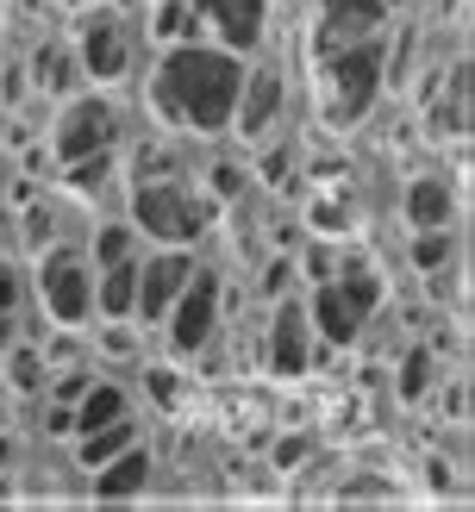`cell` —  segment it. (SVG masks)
Returning a JSON list of instances; mask_svg holds the SVG:
<instances>
[{"label":"cell","instance_id":"1","mask_svg":"<svg viewBox=\"0 0 475 512\" xmlns=\"http://www.w3.org/2000/svg\"><path fill=\"white\" fill-rule=\"evenodd\" d=\"M238 88H244V57L225 44H169L157 69H150V113L175 132H232L238 113Z\"/></svg>","mask_w":475,"mask_h":512},{"label":"cell","instance_id":"2","mask_svg":"<svg viewBox=\"0 0 475 512\" xmlns=\"http://www.w3.org/2000/svg\"><path fill=\"white\" fill-rule=\"evenodd\" d=\"M313 82L325 94V119H332V125H357L369 113V100L382 94V82H388L382 38H357V44H344V50L313 57Z\"/></svg>","mask_w":475,"mask_h":512},{"label":"cell","instance_id":"3","mask_svg":"<svg viewBox=\"0 0 475 512\" xmlns=\"http://www.w3.org/2000/svg\"><path fill=\"white\" fill-rule=\"evenodd\" d=\"M132 225L144 238H157L163 250H182L194 238H207V225H213V200H200L194 188H182L169 175H157V182H138L132 188Z\"/></svg>","mask_w":475,"mask_h":512},{"label":"cell","instance_id":"4","mask_svg":"<svg viewBox=\"0 0 475 512\" xmlns=\"http://www.w3.org/2000/svg\"><path fill=\"white\" fill-rule=\"evenodd\" d=\"M375 300H382V281H375V269L350 263L344 275H332V281H319V288H313L307 319H313V331H319L325 344H357V331H363V319L375 313Z\"/></svg>","mask_w":475,"mask_h":512},{"label":"cell","instance_id":"5","mask_svg":"<svg viewBox=\"0 0 475 512\" xmlns=\"http://www.w3.org/2000/svg\"><path fill=\"white\" fill-rule=\"evenodd\" d=\"M38 294H44V313L57 319L63 331L88 325L94 319V263L69 244H44L38 256Z\"/></svg>","mask_w":475,"mask_h":512},{"label":"cell","instance_id":"6","mask_svg":"<svg viewBox=\"0 0 475 512\" xmlns=\"http://www.w3.org/2000/svg\"><path fill=\"white\" fill-rule=\"evenodd\" d=\"M113 144H119V113H113V100H100V94H69L63 100V113L57 125H50V150H57V163H88V157H113Z\"/></svg>","mask_w":475,"mask_h":512},{"label":"cell","instance_id":"7","mask_svg":"<svg viewBox=\"0 0 475 512\" xmlns=\"http://www.w3.org/2000/svg\"><path fill=\"white\" fill-rule=\"evenodd\" d=\"M388 0H319L313 13V50L307 57H325V50H344L357 38H382Z\"/></svg>","mask_w":475,"mask_h":512},{"label":"cell","instance_id":"8","mask_svg":"<svg viewBox=\"0 0 475 512\" xmlns=\"http://www.w3.org/2000/svg\"><path fill=\"white\" fill-rule=\"evenodd\" d=\"M75 50H82V63L94 82H119L125 69H132V32H125V19L107 7V13H88L82 32H75Z\"/></svg>","mask_w":475,"mask_h":512},{"label":"cell","instance_id":"9","mask_svg":"<svg viewBox=\"0 0 475 512\" xmlns=\"http://www.w3.org/2000/svg\"><path fill=\"white\" fill-rule=\"evenodd\" d=\"M213 319H219V275H188L182 281V294H175V306L163 313V325H169V344L175 350H200L213 338Z\"/></svg>","mask_w":475,"mask_h":512},{"label":"cell","instance_id":"10","mask_svg":"<svg viewBox=\"0 0 475 512\" xmlns=\"http://www.w3.org/2000/svg\"><path fill=\"white\" fill-rule=\"evenodd\" d=\"M194 275V263L182 250H157L138 263V288H132V319H150L163 325V313L175 306V294H182V281Z\"/></svg>","mask_w":475,"mask_h":512},{"label":"cell","instance_id":"11","mask_svg":"<svg viewBox=\"0 0 475 512\" xmlns=\"http://www.w3.org/2000/svg\"><path fill=\"white\" fill-rule=\"evenodd\" d=\"M269 375H307L313 369V319L307 300H282L269 319Z\"/></svg>","mask_w":475,"mask_h":512},{"label":"cell","instance_id":"12","mask_svg":"<svg viewBox=\"0 0 475 512\" xmlns=\"http://www.w3.org/2000/svg\"><path fill=\"white\" fill-rule=\"evenodd\" d=\"M269 0H194V19L225 44V50H257Z\"/></svg>","mask_w":475,"mask_h":512},{"label":"cell","instance_id":"13","mask_svg":"<svg viewBox=\"0 0 475 512\" xmlns=\"http://www.w3.org/2000/svg\"><path fill=\"white\" fill-rule=\"evenodd\" d=\"M282 75H275L269 63L263 69H244V88H238V113H232V125H238V138H263L269 125H275V113H282Z\"/></svg>","mask_w":475,"mask_h":512},{"label":"cell","instance_id":"14","mask_svg":"<svg viewBox=\"0 0 475 512\" xmlns=\"http://www.w3.org/2000/svg\"><path fill=\"white\" fill-rule=\"evenodd\" d=\"M144 481H150V456L132 444V450H119L113 463L94 469V494L100 500H132V494H144Z\"/></svg>","mask_w":475,"mask_h":512},{"label":"cell","instance_id":"15","mask_svg":"<svg viewBox=\"0 0 475 512\" xmlns=\"http://www.w3.org/2000/svg\"><path fill=\"white\" fill-rule=\"evenodd\" d=\"M132 288H138V256H119V263H107V269H100V281H94V313L132 319Z\"/></svg>","mask_w":475,"mask_h":512},{"label":"cell","instance_id":"16","mask_svg":"<svg viewBox=\"0 0 475 512\" xmlns=\"http://www.w3.org/2000/svg\"><path fill=\"white\" fill-rule=\"evenodd\" d=\"M457 219V200H450L444 182H413L407 188V225L413 232H438V225Z\"/></svg>","mask_w":475,"mask_h":512},{"label":"cell","instance_id":"17","mask_svg":"<svg viewBox=\"0 0 475 512\" xmlns=\"http://www.w3.org/2000/svg\"><path fill=\"white\" fill-rule=\"evenodd\" d=\"M138 444V425H132V413H119V419H107V425H94V431H82V463L88 469H100V463H113L119 450H132Z\"/></svg>","mask_w":475,"mask_h":512},{"label":"cell","instance_id":"18","mask_svg":"<svg viewBox=\"0 0 475 512\" xmlns=\"http://www.w3.org/2000/svg\"><path fill=\"white\" fill-rule=\"evenodd\" d=\"M125 413V394L113 388V381H88L82 388V400L69 406V419H75V431H94V425H107V419H119Z\"/></svg>","mask_w":475,"mask_h":512},{"label":"cell","instance_id":"19","mask_svg":"<svg viewBox=\"0 0 475 512\" xmlns=\"http://www.w3.org/2000/svg\"><path fill=\"white\" fill-rule=\"evenodd\" d=\"M194 0H157V7H150V38H157L163 50L169 44H188L194 38Z\"/></svg>","mask_w":475,"mask_h":512},{"label":"cell","instance_id":"20","mask_svg":"<svg viewBox=\"0 0 475 512\" xmlns=\"http://www.w3.org/2000/svg\"><path fill=\"white\" fill-rule=\"evenodd\" d=\"M7 381H13L19 394H44V381H50L44 356H38L32 344H19V338H13V350H7Z\"/></svg>","mask_w":475,"mask_h":512},{"label":"cell","instance_id":"21","mask_svg":"<svg viewBox=\"0 0 475 512\" xmlns=\"http://www.w3.org/2000/svg\"><path fill=\"white\" fill-rule=\"evenodd\" d=\"M450 256H457V238H450V225H438V232H413V269H444Z\"/></svg>","mask_w":475,"mask_h":512},{"label":"cell","instance_id":"22","mask_svg":"<svg viewBox=\"0 0 475 512\" xmlns=\"http://www.w3.org/2000/svg\"><path fill=\"white\" fill-rule=\"evenodd\" d=\"M425 388H432V350H407V363H400V381H394V394L400 400H425Z\"/></svg>","mask_w":475,"mask_h":512},{"label":"cell","instance_id":"23","mask_svg":"<svg viewBox=\"0 0 475 512\" xmlns=\"http://www.w3.org/2000/svg\"><path fill=\"white\" fill-rule=\"evenodd\" d=\"M38 82H44V88H57V94L69 100V82H75V57H69L63 44H44V50H38Z\"/></svg>","mask_w":475,"mask_h":512},{"label":"cell","instance_id":"24","mask_svg":"<svg viewBox=\"0 0 475 512\" xmlns=\"http://www.w3.org/2000/svg\"><path fill=\"white\" fill-rule=\"evenodd\" d=\"M119 256H132V225H100V232H94V263L100 269H107V263H119Z\"/></svg>","mask_w":475,"mask_h":512},{"label":"cell","instance_id":"25","mask_svg":"<svg viewBox=\"0 0 475 512\" xmlns=\"http://www.w3.org/2000/svg\"><path fill=\"white\" fill-rule=\"evenodd\" d=\"M44 388H50V406H75V400H82V388H88V375L69 369V375H57V381H44Z\"/></svg>","mask_w":475,"mask_h":512},{"label":"cell","instance_id":"26","mask_svg":"<svg viewBox=\"0 0 475 512\" xmlns=\"http://www.w3.org/2000/svg\"><path fill=\"white\" fill-rule=\"evenodd\" d=\"M307 219L319 225V232H344V225H350V213L338 207V200H313V207H307Z\"/></svg>","mask_w":475,"mask_h":512},{"label":"cell","instance_id":"27","mask_svg":"<svg viewBox=\"0 0 475 512\" xmlns=\"http://www.w3.org/2000/svg\"><path fill=\"white\" fill-rule=\"evenodd\" d=\"M19 288H25L19 263H0V313H19Z\"/></svg>","mask_w":475,"mask_h":512},{"label":"cell","instance_id":"28","mask_svg":"<svg viewBox=\"0 0 475 512\" xmlns=\"http://www.w3.org/2000/svg\"><path fill=\"white\" fill-rule=\"evenodd\" d=\"M300 269H307V281L319 288V281H332V250L325 244H307V256H300Z\"/></svg>","mask_w":475,"mask_h":512},{"label":"cell","instance_id":"29","mask_svg":"<svg viewBox=\"0 0 475 512\" xmlns=\"http://www.w3.org/2000/svg\"><path fill=\"white\" fill-rule=\"evenodd\" d=\"M307 438H282V444H275V469H300V463H307Z\"/></svg>","mask_w":475,"mask_h":512},{"label":"cell","instance_id":"30","mask_svg":"<svg viewBox=\"0 0 475 512\" xmlns=\"http://www.w3.org/2000/svg\"><path fill=\"white\" fill-rule=\"evenodd\" d=\"M150 394H157V406H175L182 400V381H175L169 369H150Z\"/></svg>","mask_w":475,"mask_h":512},{"label":"cell","instance_id":"31","mask_svg":"<svg viewBox=\"0 0 475 512\" xmlns=\"http://www.w3.org/2000/svg\"><path fill=\"white\" fill-rule=\"evenodd\" d=\"M238 188H244V175H238V169H213V194H219V200H232Z\"/></svg>","mask_w":475,"mask_h":512},{"label":"cell","instance_id":"32","mask_svg":"<svg viewBox=\"0 0 475 512\" xmlns=\"http://www.w3.org/2000/svg\"><path fill=\"white\" fill-rule=\"evenodd\" d=\"M13 338H19V325H13V313H0V350H7Z\"/></svg>","mask_w":475,"mask_h":512},{"label":"cell","instance_id":"33","mask_svg":"<svg viewBox=\"0 0 475 512\" xmlns=\"http://www.w3.org/2000/svg\"><path fill=\"white\" fill-rule=\"evenodd\" d=\"M13 463V438H7V431H0V469H7Z\"/></svg>","mask_w":475,"mask_h":512},{"label":"cell","instance_id":"34","mask_svg":"<svg viewBox=\"0 0 475 512\" xmlns=\"http://www.w3.org/2000/svg\"><path fill=\"white\" fill-rule=\"evenodd\" d=\"M0 431H7V394H0Z\"/></svg>","mask_w":475,"mask_h":512},{"label":"cell","instance_id":"35","mask_svg":"<svg viewBox=\"0 0 475 512\" xmlns=\"http://www.w3.org/2000/svg\"><path fill=\"white\" fill-rule=\"evenodd\" d=\"M388 7H400V0H388Z\"/></svg>","mask_w":475,"mask_h":512}]
</instances>
